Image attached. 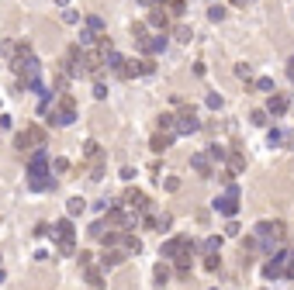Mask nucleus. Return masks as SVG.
Wrapping results in <instances>:
<instances>
[{"label": "nucleus", "mask_w": 294, "mask_h": 290, "mask_svg": "<svg viewBox=\"0 0 294 290\" xmlns=\"http://www.w3.org/2000/svg\"><path fill=\"white\" fill-rule=\"evenodd\" d=\"M132 38H135V42H142V38H145V24H142V21H135V24H132Z\"/></svg>", "instance_id": "f704fd0d"}, {"label": "nucleus", "mask_w": 294, "mask_h": 290, "mask_svg": "<svg viewBox=\"0 0 294 290\" xmlns=\"http://www.w3.org/2000/svg\"><path fill=\"white\" fill-rule=\"evenodd\" d=\"M211 207H215L218 214H225V218H235V214H239V197H235V194H222V197L211 200Z\"/></svg>", "instance_id": "0eeeda50"}, {"label": "nucleus", "mask_w": 294, "mask_h": 290, "mask_svg": "<svg viewBox=\"0 0 294 290\" xmlns=\"http://www.w3.org/2000/svg\"><path fill=\"white\" fill-rule=\"evenodd\" d=\"M191 169H194L197 176H204V180L215 176V163L208 159V152H194V156H191Z\"/></svg>", "instance_id": "9b49d317"}, {"label": "nucleus", "mask_w": 294, "mask_h": 290, "mask_svg": "<svg viewBox=\"0 0 294 290\" xmlns=\"http://www.w3.org/2000/svg\"><path fill=\"white\" fill-rule=\"evenodd\" d=\"M173 38H176V42H191L194 35H191V28H187V24H176V28H173Z\"/></svg>", "instance_id": "c85d7f7f"}, {"label": "nucleus", "mask_w": 294, "mask_h": 290, "mask_svg": "<svg viewBox=\"0 0 294 290\" xmlns=\"http://www.w3.org/2000/svg\"><path fill=\"white\" fill-rule=\"evenodd\" d=\"M49 235H56L62 256H73V252H77V228H73V218H69V214L62 218V221H56V228H52Z\"/></svg>", "instance_id": "f03ea898"}, {"label": "nucleus", "mask_w": 294, "mask_h": 290, "mask_svg": "<svg viewBox=\"0 0 294 290\" xmlns=\"http://www.w3.org/2000/svg\"><path fill=\"white\" fill-rule=\"evenodd\" d=\"M149 28H156V31H166V28H170V18H166V11H163V4H153V11H149Z\"/></svg>", "instance_id": "2eb2a0df"}, {"label": "nucleus", "mask_w": 294, "mask_h": 290, "mask_svg": "<svg viewBox=\"0 0 294 290\" xmlns=\"http://www.w3.org/2000/svg\"><path fill=\"white\" fill-rule=\"evenodd\" d=\"M235 76H239V80H253V66L239 62V66H235Z\"/></svg>", "instance_id": "473e14b6"}, {"label": "nucleus", "mask_w": 294, "mask_h": 290, "mask_svg": "<svg viewBox=\"0 0 294 290\" xmlns=\"http://www.w3.org/2000/svg\"><path fill=\"white\" fill-rule=\"evenodd\" d=\"M83 207H87V200H83V197H69V200H66V214H69V218L83 214Z\"/></svg>", "instance_id": "4be33fe9"}, {"label": "nucleus", "mask_w": 294, "mask_h": 290, "mask_svg": "<svg viewBox=\"0 0 294 290\" xmlns=\"http://www.w3.org/2000/svg\"><path fill=\"white\" fill-rule=\"evenodd\" d=\"M83 24H87L90 31H97V35H104V21H100L97 14H87V18H83Z\"/></svg>", "instance_id": "cd10ccee"}, {"label": "nucleus", "mask_w": 294, "mask_h": 290, "mask_svg": "<svg viewBox=\"0 0 294 290\" xmlns=\"http://www.w3.org/2000/svg\"><path fill=\"white\" fill-rule=\"evenodd\" d=\"M118 76H121V80L142 76V69H138V59H125V62H121V69H118Z\"/></svg>", "instance_id": "f3484780"}, {"label": "nucleus", "mask_w": 294, "mask_h": 290, "mask_svg": "<svg viewBox=\"0 0 294 290\" xmlns=\"http://www.w3.org/2000/svg\"><path fill=\"white\" fill-rule=\"evenodd\" d=\"M153 276H156V283L163 287V283H170V276H173V273H170V266H166V263H159V266L153 270Z\"/></svg>", "instance_id": "bb28decb"}, {"label": "nucleus", "mask_w": 294, "mask_h": 290, "mask_svg": "<svg viewBox=\"0 0 294 290\" xmlns=\"http://www.w3.org/2000/svg\"><path fill=\"white\" fill-rule=\"evenodd\" d=\"M225 14H229V11H225L222 4H211V7H208V18H211V21H225Z\"/></svg>", "instance_id": "7c9ffc66"}, {"label": "nucleus", "mask_w": 294, "mask_h": 290, "mask_svg": "<svg viewBox=\"0 0 294 290\" xmlns=\"http://www.w3.org/2000/svg\"><path fill=\"white\" fill-rule=\"evenodd\" d=\"M159 131H173L176 135V114H159Z\"/></svg>", "instance_id": "a878e982"}, {"label": "nucleus", "mask_w": 294, "mask_h": 290, "mask_svg": "<svg viewBox=\"0 0 294 290\" xmlns=\"http://www.w3.org/2000/svg\"><path fill=\"white\" fill-rule=\"evenodd\" d=\"M173 225V214H163V218H156V228H170Z\"/></svg>", "instance_id": "37998d69"}, {"label": "nucleus", "mask_w": 294, "mask_h": 290, "mask_svg": "<svg viewBox=\"0 0 294 290\" xmlns=\"http://www.w3.org/2000/svg\"><path fill=\"white\" fill-rule=\"evenodd\" d=\"M104 232H107V225H104V221H94V225H90V232H87V235H90V238H97V242H100V235H104Z\"/></svg>", "instance_id": "2f4dec72"}, {"label": "nucleus", "mask_w": 294, "mask_h": 290, "mask_svg": "<svg viewBox=\"0 0 294 290\" xmlns=\"http://www.w3.org/2000/svg\"><path fill=\"white\" fill-rule=\"evenodd\" d=\"M225 156H229V149H222V145H208V159L211 163H225Z\"/></svg>", "instance_id": "393cba45"}, {"label": "nucleus", "mask_w": 294, "mask_h": 290, "mask_svg": "<svg viewBox=\"0 0 294 290\" xmlns=\"http://www.w3.org/2000/svg\"><path fill=\"white\" fill-rule=\"evenodd\" d=\"M87 283H90V287H100V283H104V273L94 270V266H87Z\"/></svg>", "instance_id": "c756f323"}, {"label": "nucleus", "mask_w": 294, "mask_h": 290, "mask_svg": "<svg viewBox=\"0 0 294 290\" xmlns=\"http://www.w3.org/2000/svg\"><path fill=\"white\" fill-rule=\"evenodd\" d=\"M225 159H229V166H232V169H229V173H232V176H235V173H242V169H246V156H242V152H229V156H225Z\"/></svg>", "instance_id": "aec40b11"}, {"label": "nucleus", "mask_w": 294, "mask_h": 290, "mask_svg": "<svg viewBox=\"0 0 294 290\" xmlns=\"http://www.w3.org/2000/svg\"><path fill=\"white\" fill-rule=\"evenodd\" d=\"M166 190H180V180L176 176H166Z\"/></svg>", "instance_id": "49530a36"}, {"label": "nucleus", "mask_w": 294, "mask_h": 290, "mask_svg": "<svg viewBox=\"0 0 294 290\" xmlns=\"http://www.w3.org/2000/svg\"><path fill=\"white\" fill-rule=\"evenodd\" d=\"M138 45H142V52H145V55H159V52L166 49V31L153 35V38H142Z\"/></svg>", "instance_id": "f8f14e48"}, {"label": "nucleus", "mask_w": 294, "mask_h": 290, "mask_svg": "<svg viewBox=\"0 0 294 290\" xmlns=\"http://www.w3.org/2000/svg\"><path fill=\"white\" fill-rule=\"evenodd\" d=\"M201 252H204V256H208V252H222V238H218V235H208V238L201 242Z\"/></svg>", "instance_id": "b1692460"}, {"label": "nucleus", "mask_w": 294, "mask_h": 290, "mask_svg": "<svg viewBox=\"0 0 294 290\" xmlns=\"http://www.w3.org/2000/svg\"><path fill=\"white\" fill-rule=\"evenodd\" d=\"M191 270H194L191 256H176V276H180V280H187V276H191Z\"/></svg>", "instance_id": "6ab92c4d"}, {"label": "nucleus", "mask_w": 294, "mask_h": 290, "mask_svg": "<svg viewBox=\"0 0 294 290\" xmlns=\"http://www.w3.org/2000/svg\"><path fill=\"white\" fill-rule=\"evenodd\" d=\"M77 259H80V266H90V263H94V256H90V252H83V249H80Z\"/></svg>", "instance_id": "a18cd8bd"}, {"label": "nucleus", "mask_w": 294, "mask_h": 290, "mask_svg": "<svg viewBox=\"0 0 294 290\" xmlns=\"http://www.w3.org/2000/svg\"><path fill=\"white\" fill-rule=\"evenodd\" d=\"M256 90H263V93H270V90H274V80H270V76H260V80H256Z\"/></svg>", "instance_id": "e433bc0d"}, {"label": "nucleus", "mask_w": 294, "mask_h": 290, "mask_svg": "<svg viewBox=\"0 0 294 290\" xmlns=\"http://www.w3.org/2000/svg\"><path fill=\"white\" fill-rule=\"evenodd\" d=\"M0 283H4V270H0Z\"/></svg>", "instance_id": "603ef678"}, {"label": "nucleus", "mask_w": 294, "mask_h": 290, "mask_svg": "<svg viewBox=\"0 0 294 290\" xmlns=\"http://www.w3.org/2000/svg\"><path fill=\"white\" fill-rule=\"evenodd\" d=\"M232 4H235V7H242V4H246V0H232Z\"/></svg>", "instance_id": "3c124183"}, {"label": "nucleus", "mask_w": 294, "mask_h": 290, "mask_svg": "<svg viewBox=\"0 0 294 290\" xmlns=\"http://www.w3.org/2000/svg\"><path fill=\"white\" fill-rule=\"evenodd\" d=\"M121 204H125V207H132V211H149V207H153V200L145 197L142 190H125Z\"/></svg>", "instance_id": "1a4fd4ad"}, {"label": "nucleus", "mask_w": 294, "mask_h": 290, "mask_svg": "<svg viewBox=\"0 0 294 290\" xmlns=\"http://www.w3.org/2000/svg\"><path fill=\"white\" fill-rule=\"evenodd\" d=\"M194 238H187V235H176V238H166L163 245H159V256L163 259H176V256H194Z\"/></svg>", "instance_id": "20e7f679"}, {"label": "nucleus", "mask_w": 294, "mask_h": 290, "mask_svg": "<svg viewBox=\"0 0 294 290\" xmlns=\"http://www.w3.org/2000/svg\"><path fill=\"white\" fill-rule=\"evenodd\" d=\"M201 128V121H197V111L191 104H183L180 107V114H176V135H194Z\"/></svg>", "instance_id": "423d86ee"}, {"label": "nucleus", "mask_w": 294, "mask_h": 290, "mask_svg": "<svg viewBox=\"0 0 294 290\" xmlns=\"http://www.w3.org/2000/svg\"><path fill=\"white\" fill-rule=\"evenodd\" d=\"M94 97L104 100V97H107V87H104V83H94Z\"/></svg>", "instance_id": "c03bdc74"}, {"label": "nucleus", "mask_w": 294, "mask_h": 290, "mask_svg": "<svg viewBox=\"0 0 294 290\" xmlns=\"http://www.w3.org/2000/svg\"><path fill=\"white\" fill-rule=\"evenodd\" d=\"M256 238H284V221H260L253 228Z\"/></svg>", "instance_id": "9d476101"}, {"label": "nucleus", "mask_w": 294, "mask_h": 290, "mask_svg": "<svg viewBox=\"0 0 294 290\" xmlns=\"http://www.w3.org/2000/svg\"><path fill=\"white\" fill-rule=\"evenodd\" d=\"M267 142H270V149H274V145H280V142H284V135H280L277 128H270V135H267Z\"/></svg>", "instance_id": "58836bf2"}, {"label": "nucleus", "mask_w": 294, "mask_h": 290, "mask_svg": "<svg viewBox=\"0 0 294 290\" xmlns=\"http://www.w3.org/2000/svg\"><path fill=\"white\" fill-rule=\"evenodd\" d=\"M39 145H45V131L42 128H24L14 135V149L18 152H31V149H39Z\"/></svg>", "instance_id": "39448f33"}, {"label": "nucleus", "mask_w": 294, "mask_h": 290, "mask_svg": "<svg viewBox=\"0 0 294 290\" xmlns=\"http://www.w3.org/2000/svg\"><path fill=\"white\" fill-rule=\"evenodd\" d=\"M62 21H66V24H80V14L66 7V11H62Z\"/></svg>", "instance_id": "4c0bfd02"}, {"label": "nucleus", "mask_w": 294, "mask_h": 290, "mask_svg": "<svg viewBox=\"0 0 294 290\" xmlns=\"http://www.w3.org/2000/svg\"><path fill=\"white\" fill-rule=\"evenodd\" d=\"M56 4H59V7H69V0H56Z\"/></svg>", "instance_id": "8fccbe9b"}, {"label": "nucleus", "mask_w": 294, "mask_h": 290, "mask_svg": "<svg viewBox=\"0 0 294 290\" xmlns=\"http://www.w3.org/2000/svg\"><path fill=\"white\" fill-rule=\"evenodd\" d=\"M222 93H208V107H211V111H222Z\"/></svg>", "instance_id": "72a5a7b5"}, {"label": "nucleus", "mask_w": 294, "mask_h": 290, "mask_svg": "<svg viewBox=\"0 0 294 290\" xmlns=\"http://www.w3.org/2000/svg\"><path fill=\"white\" fill-rule=\"evenodd\" d=\"M170 11L180 18V14H187V4H183V0H173V4H170Z\"/></svg>", "instance_id": "a19ab883"}, {"label": "nucleus", "mask_w": 294, "mask_h": 290, "mask_svg": "<svg viewBox=\"0 0 294 290\" xmlns=\"http://www.w3.org/2000/svg\"><path fill=\"white\" fill-rule=\"evenodd\" d=\"M287 256H291V252H277V256L263 266V276H267V280H280V273H284V259H287Z\"/></svg>", "instance_id": "4468645a"}, {"label": "nucleus", "mask_w": 294, "mask_h": 290, "mask_svg": "<svg viewBox=\"0 0 294 290\" xmlns=\"http://www.w3.org/2000/svg\"><path fill=\"white\" fill-rule=\"evenodd\" d=\"M291 256H294V249H291Z\"/></svg>", "instance_id": "864d4df0"}, {"label": "nucleus", "mask_w": 294, "mask_h": 290, "mask_svg": "<svg viewBox=\"0 0 294 290\" xmlns=\"http://www.w3.org/2000/svg\"><path fill=\"white\" fill-rule=\"evenodd\" d=\"M287 80L294 83V59H287Z\"/></svg>", "instance_id": "09e8293b"}, {"label": "nucleus", "mask_w": 294, "mask_h": 290, "mask_svg": "<svg viewBox=\"0 0 294 290\" xmlns=\"http://www.w3.org/2000/svg\"><path fill=\"white\" fill-rule=\"evenodd\" d=\"M7 128H11V118H7L4 111H0V131H7Z\"/></svg>", "instance_id": "de8ad7c7"}, {"label": "nucleus", "mask_w": 294, "mask_h": 290, "mask_svg": "<svg viewBox=\"0 0 294 290\" xmlns=\"http://www.w3.org/2000/svg\"><path fill=\"white\" fill-rule=\"evenodd\" d=\"M121 245H125L128 256H138V252H142V238H135V235H128V232H121Z\"/></svg>", "instance_id": "a211bd4d"}, {"label": "nucleus", "mask_w": 294, "mask_h": 290, "mask_svg": "<svg viewBox=\"0 0 294 290\" xmlns=\"http://www.w3.org/2000/svg\"><path fill=\"white\" fill-rule=\"evenodd\" d=\"M128 259V252L125 249H115V245H104V256H100V270H115Z\"/></svg>", "instance_id": "6e6552de"}, {"label": "nucleus", "mask_w": 294, "mask_h": 290, "mask_svg": "<svg viewBox=\"0 0 294 290\" xmlns=\"http://www.w3.org/2000/svg\"><path fill=\"white\" fill-rule=\"evenodd\" d=\"M173 131H159V135H153V152H166L170 145H173Z\"/></svg>", "instance_id": "dca6fc26"}, {"label": "nucleus", "mask_w": 294, "mask_h": 290, "mask_svg": "<svg viewBox=\"0 0 294 290\" xmlns=\"http://www.w3.org/2000/svg\"><path fill=\"white\" fill-rule=\"evenodd\" d=\"M28 187H31V190H39V194L52 187V173H49V152H45V145H39V149H31Z\"/></svg>", "instance_id": "f257e3e1"}, {"label": "nucleus", "mask_w": 294, "mask_h": 290, "mask_svg": "<svg viewBox=\"0 0 294 290\" xmlns=\"http://www.w3.org/2000/svg\"><path fill=\"white\" fill-rule=\"evenodd\" d=\"M83 159H90V163H97V159H104L100 156V145L90 138V142H83Z\"/></svg>", "instance_id": "5701e85b"}, {"label": "nucleus", "mask_w": 294, "mask_h": 290, "mask_svg": "<svg viewBox=\"0 0 294 290\" xmlns=\"http://www.w3.org/2000/svg\"><path fill=\"white\" fill-rule=\"evenodd\" d=\"M52 169H56V173H66V169H69V159H62V156L52 159Z\"/></svg>", "instance_id": "ea45409f"}, {"label": "nucleus", "mask_w": 294, "mask_h": 290, "mask_svg": "<svg viewBox=\"0 0 294 290\" xmlns=\"http://www.w3.org/2000/svg\"><path fill=\"white\" fill-rule=\"evenodd\" d=\"M73 121H77V100H73L69 93H62V97H59V104L52 107V114H49V125L66 128V125H73Z\"/></svg>", "instance_id": "7ed1b4c3"}, {"label": "nucleus", "mask_w": 294, "mask_h": 290, "mask_svg": "<svg viewBox=\"0 0 294 290\" xmlns=\"http://www.w3.org/2000/svg\"><path fill=\"white\" fill-rule=\"evenodd\" d=\"M97 38H100L97 31H90V28H83V31H80V42H77V45H80V49H94V45H97Z\"/></svg>", "instance_id": "412c9836"}, {"label": "nucleus", "mask_w": 294, "mask_h": 290, "mask_svg": "<svg viewBox=\"0 0 294 290\" xmlns=\"http://www.w3.org/2000/svg\"><path fill=\"white\" fill-rule=\"evenodd\" d=\"M267 118H270L267 111H253V114H249V121H253V125H270Z\"/></svg>", "instance_id": "c9c22d12"}, {"label": "nucleus", "mask_w": 294, "mask_h": 290, "mask_svg": "<svg viewBox=\"0 0 294 290\" xmlns=\"http://www.w3.org/2000/svg\"><path fill=\"white\" fill-rule=\"evenodd\" d=\"M90 180H104V163H100V159L94 163V173H90Z\"/></svg>", "instance_id": "79ce46f5"}, {"label": "nucleus", "mask_w": 294, "mask_h": 290, "mask_svg": "<svg viewBox=\"0 0 294 290\" xmlns=\"http://www.w3.org/2000/svg\"><path fill=\"white\" fill-rule=\"evenodd\" d=\"M263 111L270 114V118H280V114H287V97L284 93H270V100H267V107H263Z\"/></svg>", "instance_id": "ddd939ff"}]
</instances>
